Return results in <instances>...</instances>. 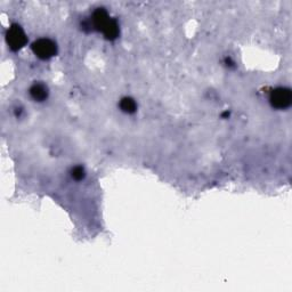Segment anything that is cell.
<instances>
[{
	"label": "cell",
	"mask_w": 292,
	"mask_h": 292,
	"mask_svg": "<svg viewBox=\"0 0 292 292\" xmlns=\"http://www.w3.org/2000/svg\"><path fill=\"white\" fill-rule=\"evenodd\" d=\"M6 41L13 51H17L25 46L27 43L26 34L19 24H13L6 32Z\"/></svg>",
	"instance_id": "obj_1"
},
{
	"label": "cell",
	"mask_w": 292,
	"mask_h": 292,
	"mask_svg": "<svg viewBox=\"0 0 292 292\" xmlns=\"http://www.w3.org/2000/svg\"><path fill=\"white\" fill-rule=\"evenodd\" d=\"M32 51L37 57L41 60H49L57 54V46L51 39L48 38H41L32 44Z\"/></svg>",
	"instance_id": "obj_2"
},
{
	"label": "cell",
	"mask_w": 292,
	"mask_h": 292,
	"mask_svg": "<svg viewBox=\"0 0 292 292\" xmlns=\"http://www.w3.org/2000/svg\"><path fill=\"white\" fill-rule=\"evenodd\" d=\"M291 100V90L288 88H283V87L274 89L269 97V102L272 104V106L277 110H284L287 107H289Z\"/></svg>",
	"instance_id": "obj_3"
},
{
	"label": "cell",
	"mask_w": 292,
	"mask_h": 292,
	"mask_svg": "<svg viewBox=\"0 0 292 292\" xmlns=\"http://www.w3.org/2000/svg\"><path fill=\"white\" fill-rule=\"evenodd\" d=\"M111 17L109 14L104 8H97L95 12L93 13L92 16V25L95 30L103 32V30L105 29V26L109 24Z\"/></svg>",
	"instance_id": "obj_4"
},
{
	"label": "cell",
	"mask_w": 292,
	"mask_h": 292,
	"mask_svg": "<svg viewBox=\"0 0 292 292\" xmlns=\"http://www.w3.org/2000/svg\"><path fill=\"white\" fill-rule=\"evenodd\" d=\"M30 95L36 102H44L48 97V88L44 83H34L30 88Z\"/></svg>",
	"instance_id": "obj_5"
},
{
	"label": "cell",
	"mask_w": 292,
	"mask_h": 292,
	"mask_svg": "<svg viewBox=\"0 0 292 292\" xmlns=\"http://www.w3.org/2000/svg\"><path fill=\"white\" fill-rule=\"evenodd\" d=\"M119 33H120L119 24H118V22L114 19H111L109 24H107L105 29L103 30L104 37H105L107 40H116L117 38L119 37Z\"/></svg>",
	"instance_id": "obj_6"
},
{
	"label": "cell",
	"mask_w": 292,
	"mask_h": 292,
	"mask_svg": "<svg viewBox=\"0 0 292 292\" xmlns=\"http://www.w3.org/2000/svg\"><path fill=\"white\" fill-rule=\"evenodd\" d=\"M120 109L123 111L124 113L133 114L136 112L137 110V104L135 100L131 98V97H123L122 99L120 100Z\"/></svg>",
	"instance_id": "obj_7"
},
{
	"label": "cell",
	"mask_w": 292,
	"mask_h": 292,
	"mask_svg": "<svg viewBox=\"0 0 292 292\" xmlns=\"http://www.w3.org/2000/svg\"><path fill=\"white\" fill-rule=\"evenodd\" d=\"M71 176H72L73 179L81 180V179L85 178V176H86L85 169H83L81 166H76L71 170Z\"/></svg>",
	"instance_id": "obj_8"
}]
</instances>
